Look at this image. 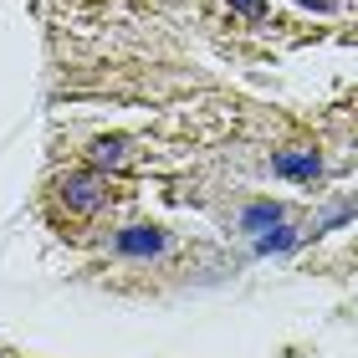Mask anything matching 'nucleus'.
Wrapping results in <instances>:
<instances>
[{"mask_svg": "<svg viewBox=\"0 0 358 358\" xmlns=\"http://www.w3.org/2000/svg\"><path fill=\"white\" fill-rule=\"evenodd\" d=\"M123 154H128V143H123V138H97L92 149H87L92 169H118V164H123Z\"/></svg>", "mask_w": 358, "mask_h": 358, "instance_id": "20e7f679", "label": "nucleus"}, {"mask_svg": "<svg viewBox=\"0 0 358 358\" xmlns=\"http://www.w3.org/2000/svg\"><path fill=\"white\" fill-rule=\"evenodd\" d=\"M159 246H164V236H159L154 225H134V231L118 236V251H123V256H154Z\"/></svg>", "mask_w": 358, "mask_h": 358, "instance_id": "7ed1b4c3", "label": "nucleus"}, {"mask_svg": "<svg viewBox=\"0 0 358 358\" xmlns=\"http://www.w3.org/2000/svg\"><path fill=\"white\" fill-rule=\"evenodd\" d=\"M62 200H67V210H83V215H92V210L108 200L103 174H92V169H83V174H67V179H62Z\"/></svg>", "mask_w": 358, "mask_h": 358, "instance_id": "f257e3e1", "label": "nucleus"}, {"mask_svg": "<svg viewBox=\"0 0 358 358\" xmlns=\"http://www.w3.org/2000/svg\"><path fill=\"white\" fill-rule=\"evenodd\" d=\"M276 220H282V210H276V205H251L246 215H241V225H246V231H256V236H262V231H271Z\"/></svg>", "mask_w": 358, "mask_h": 358, "instance_id": "39448f33", "label": "nucleus"}, {"mask_svg": "<svg viewBox=\"0 0 358 358\" xmlns=\"http://www.w3.org/2000/svg\"><path fill=\"white\" fill-rule=\"evenodd\" d=\"M231 10L251 15V21H262V15H266V0H231Z\"/></svg>", "mask_w": 358, "mask_h": 358, "instance_id": "0eeeda50", "label": "nucleus"}, {"mask_svg": "<svg viewBox=\"0 0 358 358\" xmlns=\"http://www.w3.org/2000/svg\"><path fill=\"white\" fill-rule=\"evenodd\" d=\"M271 169L282 174V179H317V169H322V159L307 149V154H276L271 159Z\"/></svg>", "mask_w": 358, "mask_h": 358, "instance_id": "f03ea898", "label": "nucleus"}, {"mask_svg": "<svg viewBox=\"0 0 358 358\" xmlns=\"http://www.w3.org/2000/svg\"><path fill=\"white\" fill-rule=\"evenodd\" d=\"M297 241H302V236H287V231H266L262 241H256V246H262V251H287V246H297Z\"/></svg>", "mask_w": 358, "mask_h": 358, "instance_id": "423d86ee", "label": "nucleus"}]
</instances>
